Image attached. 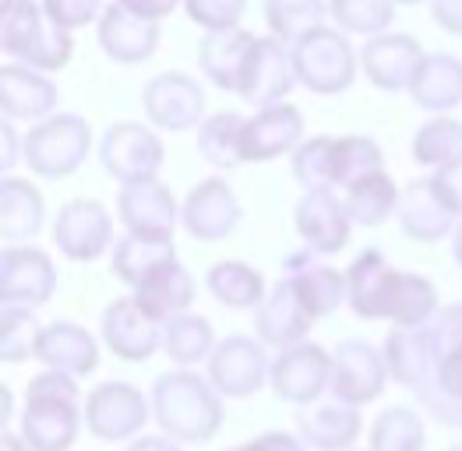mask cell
Instances as JSON below:
<instances>
[{
  "label": "cell",
  "mask_w": 462,
  "mask_h": 451,
  "mask_svg": "<svg viewBox=\"0 0 462 451\" xmlns=\"http://www.w3.org/2000/svg\"><path fill=\"white\" fill-rule=\"evenodd\" d=\"M417 399H420V406H424L438 423H445V427H452V430H462V399L459 395H448L445 388L430 384V388H424V391H417Z\"/></svg>",
  "instance_id": "obj_49"
},
{
  "label": "cell",
  "mask_w": 462,
  "mask_h": 451,
  "mask_svg": "<svg viewBox=\"0 0 462 451\" xmlns=\"http://www.w3.org/2000/svg\"><path fill=\"white\" fill-rule=\"evenodd\" d=\"M240 134H244V116L233 110L212 113L198 124V152L208 166L216 170H236L244 162L240 155Z\"/></svg>",
  "instance_id": "obj_38"
},
{
  "label": "cell",
  "mask_w": 462,
  "mask_h": 451,
  "mask_svg": "<svg viewBox=\"0 0 462 451\" xmlns=\"http://www.w3.org/2000/svg\"><path fill=\"white\" fill-rule=\"evenodd\" d=\"M254 42H258V36L247 32V29L205 32L201 46H198V68H201V75L208 78L216 88H223V92H236Z\"/></svg>",
  "instance_id": "obj_29"
},
{
  "label": "cell",
  "mask_w": 462,
  "mask_h": 451,
  "mask_svg": "<svg viewBox=\"0 0 462 451\" xmlns=\"http://www.w3.org/2000/svg\"><path fill=\"white\" fill-rule=\"evenodd\" d=\"M395 216H399L402 233H406L410 240H417V244H438L441 236L456 233V223H459V219L448 212V205L441 201V194L434 190L430 177L410 180L406 190H399V208H395Z\"/></svg>",
  "instance_id": "obj_27"
},
{
  "label": "cell",
  "mask_w": 462,
  "mask_h": 451,
  "mask_svg": "<svg viewBox=\"0 0 462 451\" xmlns=\"http://www.w3.org/2000/svg\"><path fill=\"white\" fill-rule=\"evenodd\" d=\"M349 451H356V448H349Z\"/></svg>",
  "instance_id": "obj_63"
},
{
  "label": "cell",
  "mask_w": 462,
  "mask_h": 451,
  "mask_svg": "<svg viewBox=\"0 0 462 451\" xmlns=\"http://www.w3.org/2000/svg\"><path fill=\"white\" fill-rule=\"evenodd\" d=\"M184 11L205 32H226V29H240L247 0H184Z\"/></svg>",
  "instance_id": "obj_47"
},
{
  "label": "cell",
  "mask_w": 462,
  "mask_h": 451,
  "mask_svg": "<svg viewBox=\"0 0 462 451\" xmlns=\"http://www.w3.org/2000/svg\"><path fill=\"white\" fill-rule=\"evenodd\" d=\"M173 240H152V236H134L127 233L124 240H116L114 247V275L124 286H138L142 279H149L155 268H162L166 262H173Z\"/></svg>",
  "instance_id": "obj_36"
},
{
  "label": "cell",
  "mask_w": 462,
  "mask_h": 451,
  "mask_svg": "<svg viewBox=\"0 0 462 451\" xmlns=\"http://www.w3.org/2000/svg\"><path fill=\"white\" fill-rule=\"evenodd\" d=\"M314 325L300 297L293 293L290 279H279L269 290V297L254 310V332L262 345H275V349H290L297 342H308V332Z\"/></svg>",
  "instance_id": "obj_25"
},
{
  "label": "cell",
  "mask_w": 462,
  "mask_h": 451,
  "mask_svg": "<svg viewBox=\"0 0 462 451\" xmlns=\"http://www.w3.org/2000/svg\"><path fill=\"white\" fill-rule=\"evenodd\" d=\"M297 85H300V81H297V68H293V50H290L286 42H279L275 36H269L254 42L236 96H240L247 106L265 110V106L286 103V96H290Z\"/></svg>",
  "instance_id": "obj_10"
},
{
  "label": "cell",
  "mask_w": 462,
  "mask_h": 451,
  "mask_svg": "<svg viewBox=\"0 0 462 451\" xmlns=\"http://www.w3.org/2000/svg\"><path fill=\"white\" fill-rule=\"evenodd\" d=\"M300 142H304V113L293 103H279L244 120L240 155L244 162H272L279 155H293Z\"/></svg>",
  "instance_id": "obj_20"
},
{
  "label": "cell",
  "mask_w": 462,
  "mask_h": 451,
  "mask_svg": "<svg viewBox=\"0 0 462 451\" xmlns=\"http://www.w3.org/2000/svg\"><path fill=\"white\" fill-rule=\"evenodd\" d=\"M262 11H265L269 36H275L286 46H293V42H300L314 29L325 25L328 0H265Z\"/></svg>",
  "instance_id": "obj_39"
},
{
  "label": "cell",
  "mask_w": 462,
  "mask_h": 451,
  "mask_svg": "<svg viewBox=\"0 0 462 451\" xmlns=\"http://www.w3.org/2000/svg\"><path fill=\"white\" fill-rule=\"evenodd\" d=\"M0 451H32L25 445V437H14V434H4L0 437Z\"/></svg>",
  "instance_id": "obj_58"
},
{
  "label": "cell",
  "mask_w": 462,
  "mask_h": 451,
  "mask_svg": "<svg viewBox=\"0 0 462 451\" xmlns=\"http://www.w3.org/2000/svg\"><path fill=\"white\" fill-rule=\"evenodd\" d=\"M226 451H247V445H240V448H226Z\"/></svg>",
  "instance_id": "obj_62"
},
{
  "label": "cell",
  "mask_w": 462,
  "mask_h": 451,
  "mask_svg": "<svg viewBox=\"0 0 462 451\" xmlns=\"http://www.w3.org/2000/svg\"><path fill=\"white\" fill-rule=\"evenodd\" d=\"M208 293L230 310H258L269 297L265 279L247 262H216L205 275Z\"/></svg>",
  "instance_id": "obj_34"
},
{
  "label": "cell",
  "mask_w": 462,
  "mask_h": 451,
  "mask_svg": "<svg viewBox=\"0 0 462 451\" xmlns=\"http://www.w3.org/2000/svg\"><path fill=\"white\" fill-rule=\"evenodd\" d=\"M29 170L46 177V180H60L81 170V162L92 152V127L85 116L78 113H53L46 120H39L36 127L25 134L22 142Z\"/></svg>",
  "instance_id": "obj_4"
},
{
  "label": "cell",
  "mask_w": 462,
  "mask_h": 451,
  "mask_svg": "<svg viewBox=\"0 0 462 451\" xmlns=\"http://www.w3.org/2000/svg\"><path fill=\"white\" fill-rule=\"evenodd\" d=\"M116 212L127 233L134 236H152V240H173L180 226V205L173 190L159 180H142L127 184L116 194Z\"/></svg>",
  "instance_id": "obj_17"
},
{
  "label": "cell",
  "mask_w": 462,
  "mask_h": 451,
  "mask_svg": "<svg viewBox=\"0 0 462 451\" xmlns=\"http://www.w3.org/2000/svg\"><path fill=\"white\" fill-rule=\"evenodd\" d=\"M81 430L78 416V377L60 371H42L29 381L22 437L32 451H71Z\"/></svg>",
  "instance_id": "obj_3"
},
{
  "label": "cell",
  "mask_w": 462,
  "mask_h": 451,
  "mask_svg": "<svg viewBox=\"0 0 462 451\" xmlns=\"http://www.w3.org/2000/svg\"><path fill=\"white\" fill-rule=\"evenodd\" d=\"M328 14L346 36H382L395 18L392 0H328Z\"/></svg>",
  "instance_id": "obj_45"
},
{
  "label": "cell",
  "mask_w": 462,
  "mask_h": 451,
  "mask_svg": "<svg viewBox=\"0 0 462 451\" xmlns=\"http://www.w3.org/2000/svg\"><path fill=\"white\" fill-rule=\"evenodd\" d=\"M343 275H346V303L356 318H367V321L388 318V300H392L399 268H392L378 247H367L364 254H356Z\"/></svg>",
  "instance_id": "obj_24"
},
{
  "label": "cell",
  "mask_w": 462,
  "mask_h": 451,
  "mask_svg": "<svg viewBox=\"0 0 462 451\" xmlns=\"http://www.w3.org/2000/svg\"><path fill=\"white\" fill-rule=\"evenodd\" d=\"M410 99L420 110L441 113L462 106V60L452 53H427L420 71L410 85Z\"/></svg>",
  "instance_id": "obj_32"
},
{
  "label": "cell",
  "mask_w": 462,
  "mask_h": 451,
  "mask_svg": "<svg viewBox=\"0 0 462 451\" xmlns=\"http://www.w3.org/2000/svg\"><path fill=\"white\" fill-rule=\"evenodd\" d=\"M388 384L385 353L364 338H343L332 349V395L346 406L374 402Z\"/></svg>",
  "instance_id": "obj_9"
},
{
  "label": "cell",
  "mask_w": 462,
  "mask_h": 451,
  "mask_svg": "<svg viewBox=\"0 0 462 451\" xmlns=\"http://www.w3.org/2000/svg\"><path fill=\"white\" fill-rule=\"evenodd\" d=\"M240 216H244L240 201L223 177H208V180L194 184L180 205V226L194 240H205V244L233 236V229L240 226Z\"/></svg>",
  "instance_id": "obj_19"
},
{
  "label": "cell",
  "mask_w": 462,
  "mask_h": 451,
  "mask_svg": "<svg viewBox=\"0 0 462 451\" xmlns=\"http://www.w3.org/2000/svg\"><path fill=\"white\" fill-rule=\"evenodd\" d=\"M57 85L50 75L32 71L25 64H4L0 68V110L4 120H46L57 110Z\"/></svg>",
  "instance_id": "obj_26"
},
{
  "label": "cell",
  "mask_w": 462,
  "mask_h": 451,
  "mask_svg": "<svg viewBox=\"0 0 462 451\" xmlns=\"http://www.w3.org/2000/svg\"><path fill=\"white\" fill-rule=\"evenodd\" d=\"M99 336L114 356L127 364H145L162 349V321L145 314V307L134 297H120L103 310Z\"/></svg>",
  "instance_id": "obj_14"
},
{
  "label": "cell",
  "mask_w": 462,
  "mask_h": 451,
  "mask_svg": "<svg viewBox=\"0 0 462 451\" xmlns=\"http://www.w3.org/2000/svg\"><path fill=\"white\" fill-rule=\"evenodd\" d=\"M57 290V268L39 247L11 244L0 254V300L18 307H42Z\"/></svg>",
  "instance_id": "obj_18"
},
{
  "label": "cell",
  "mask_w": 462,
  "mask_h": 451,
  "mask_svg": "<svg viewBox=\"0 0 462 451\" xmlns=\"http://www.w3.org/2000/svg\"><path fill=\"white\" fill-rule=\"evenodd\" d=\"M282 279H290L293 293L300 297L304 310L310 318H328L346 303V275L328 268L325 262H318V254L310 247L293 251L282 262Z\"/></svg>",
  "instance_id": "obj_21"
},
{
  "label": "cell",
  "mask_w": 462,
  "mask_h": 451,
  "mask_svg": "<svg viewBox=\"0 0 462 451\" xmlns=\"http://www.w3.org/2000/svg\"><path fill=\"white\" fill-rule=\"evenodd\" d=\"M96 36H99V50L116 64H145L159 50L162 32H159V22H149L114 0L103 7Z\"/></svg>",
  "instance_id": "obj_22"
},
{
  "label": "cell",
  "mask_w": 462,
  "mask_h": 451,
  "mask_svg": "<svg viewBox=\"0 0 462 451\" xmlns=\"http://www.w3.org/2000/svg\"><path fill=\"white\" fill-rule=\"evenodd\" d=\"M438 290L430 286V279L417 272H399L392 300H388V321L392 325H406V328H420L430 325L438 314Z\"/></svg>",
  "instance_id": "obj_40"
},
{
  "label": "cell",
  "mask_w": 462,
  "mask_h": 451,
  "mask_svg": "<svg viewBox=\"0 0 462 451\" xmlns=\"http://www.w3.org/2000/svg\"><path fill=\"white\" fill-rule=\"evenodd\" d=\"M142 106L155 131H191L205 120V92L184 71H162L142 88Z\"/></svg>",
  "instance_id": "obj_11"
},
{
  "label": "cell",
  "mask_w": 462,
  "mask_h": 451,
  "mask_svg": "<svg viewBox=\"0 0 462 451\" xmlns=\"http://www.w3.org/2000/svg\"><path fill=\"white\" fill-rule=\"evenodd\" d=\"M162 155L166 152L159 134L134 120H120L114 127H106V134L99 138V162L114 180H120V188L159 180Z\"/></svg>",
  "instance_id": "obj_6"
},
{
  "label": "cell",
  "mask_w": 462,
  "mask_h": 451,
  "mask_svg": "<svg viewBox=\"0 0 462 451\" xmlns=\"http://www.w3.org/2000/svg\"><path fill=\"white\" fill-rule=\"evenodd\" d=\"M382 353H385L388 377L399 381L402 388H413V391H424L438 381V367L445 356L430 325H420V328L392 325Z\"/></svg>",
  "instance_id": "obj_13"
},
{
  "label": "cell",
  "mask_w": 462,
  "mask_h": 451,
  "mask_svg": "<svg viewBox=\"0 0 462 451\" xmlns=\"http://www.w3.org/2000/svg\"><path fill=\"white\" fill-rule=\"evenodd\" d=\"M336 138H308L293 152V180L304 190H336V166H332Z\"/></svg>",
  "instance_id": "obj_46"
},
{
  "label": "cell",
  "mask_w": 462,
  "mask_h": 451,
  "mask_svg": "<svg viewBox=\"0 0 462 451\" xmlns=\"http://www.w3.org/2000/svg\"><path fill=\"white\" fill-rule=\"evenodd\" d=\"M459 155H462V120L448 116V113L430 116L424 127L413 134V159L420 166L441 170V166H448Z\"/></svg>",
  "instance_id": "obj_43"
},
{
  "label": "cell",
  "mask_w": 462,
  "mask_h": 451,
  "mask_svg": "<svg viewBox=\"0 0 462 451\" xmlns=\"http://www.w3.org/2000/svg\"><path fill=\"white\" fill-rule=\"evenodd\" d=\"M39 336H42V325L32 314V307L4 303V310H0V360L4 364L36 360Z\"/></svg>",
  "instance_id": "obj_42"
},
{
  "label": "cell",
  "mask_w": 462,
  "mask_h": 451,
  "mask_svg": "<svg viewBox=\"0 0 462 451\" xmlns=\"http://www.w3.org/2000/svg\"><path fill=\"white\" fill-rule=\"evenodd\" d=\"M36 360L46 371L85 377L99 367V342L92 338L88 328H81L75 321H53L39 336Z\"/></svg>",
  "instance_id": "obj_28"
},
{
  "label": "cell",
  "mask_w": 462,
  "mask_h": 451,
  "mask_svg": "<svg viewBox=\"0 0 462 451\" xmlns=\"http://www.w3.org/2000/svg\"><path fill=\"white\" fill-rule=\"evenodd\" d=\"M18 149H25V145H18V138H14V131H11V120H4V173L14 166Z\"/></svg>",
  "instance_id": "obj_57"
},
{
  "label": "cell",
  "mask_w": 462,
  "mask_h": 451,
  "mask_svg": "<svg viewBox=\"0 0 462 451\" xmlns=\"http://www.w3.org/2000/svg\"><path fill=\"white\" fill-rule=\"evenodd\" d=\"M247 451H308V445L300 441V434L269 430V434H258L254 441H247Z\"/></svg>",
  "instance_id": "obj_53"
},
{
  "label": "cell",
  "mask_w": 462,
  "mask_h": 451,
  "mask_svg": "<svg viewBox=\"0 0 462 451\" xmlns=\"http://www.w3.org/2000/svg\"><path fill=\"white\" fill-rule=\"evenodd\" d=\"M448 451H462V441H456V445H452Z\"/></svg>",
  "instance_id": "obj_61"
},
{
  "label": "cell",
  "mask_w": 462,
  "mask_h": 451,
  "mask_svg": "<svg viewBox=\"0 0 462 451\" xmlns=\"http://www.w3.org/2000/svg\"><path fill=\"white\" fill-rule=\"evenodd\" d=\"M430 328H434V336H438V342H441L445 353L456 349V345H462V303L441 307V310L434 314Z\"/></svg>",
  "instance_id": "obj_51"
},
{
  "label": "cell",
  "mask_w": 462,
  "mask_h": 451,
  "mask_svg": "<svg viewBox=\"0 0 462 451\" xmlns=\"http://www.w3.org/2000/svg\"><path fill=\"white\" fill-rule=\"evenodd\" d=\"M212 349H216V332H212V321L201 314L184 310L162 325V353L177 367H194V364L208 360Z\"/></svg>",
  "instance_id": "obj_35"
},
{
  "label": "cell",
  "mask_w": 462,
  "mask_h": 451,
  "mask_svg": "<svg viewBox=\"0 0 462 451\" xmlns=\"http://www.w3.org/2000/svg\"><path fill=\"white\" fill-rule=\"evenodd\" d=\"M392 4H395V7H399V4H406V7H413V4H424V0H392Z\"/></svg>",
  "instance_id": "obj_60"
},
{
  "label": "cell",
  "mask_w": 462,
  "mask_h": 451,
  "mask_svg": "<svg viewBox=\"0 0 462 451\" xmlns=\"http://www.w3.org/2000/svg\"><path fill=\"white\" fill-rule=\"evenodd\" d=\"M332 166H336V188L346 190L364 177L385 173V152L374 138L346 134V138H336L332 145Z\"/></svg>",
  "instance_id": "obj_41"
},
{
  "label": "cell",
  "mask_w": 462,
  "mask_h": 451,
  "mask_svg": "<svg viewBox=\"0 0 462 451\" xmlns=\"http://www.w3.org/2000/svg\"><path fill=\"white\" fill-rule=\"evenodd\" d=\"M269 384L282 402L308 410L325 395V388H332V353H325L318 342L279 349V356L272 360Z\"/></svg>",
  "instance_id": "obj_7"
},
{
  "label": "cell",
  "mask_w": 462,
  "mask_h": 451,
  "mask_svg": "<svg viewBox=\"0 0 462 451\" xmlns=\"http://www.w3.org/2000/svg\"><path fill=\"white\" fill-rule=\"evenodd\" d=\"M131 297L145 307V314H152L155 321L166 325L170 318L191 310L194 279H191V272L173 258V262H166L162 268H155L149 279H142V282L131 290Z\"/></svg>",
  "instance_id": "obj_31"
},
{
  "label": "cell",
  "mask_w": 462,
  "mask_h": 451,
  "mask_svg": "<svg viewBox=\"0 0 462 451\" xmlns=\"http://www.w3.org/2000/svg\"><path fill=\"white\" fill-rule=\"evenodd\" d=\"M343 208H346L349 226L374 229V226H382L388 216L399 208V188L388 180V173L364 177V180H356L353 188H346Z\"/></svg>",
  "instance_id": "obj_37"
},
{
  "label": "cell",
  "mask_w": 462,
  "mask_h": 451,
  "mask_svg": "<svg viewBox=\"0 0 462 451\" xmlns=\"http://www.w3.org/2000/svg\"><path fill=\"white\" fill-rule=\"evenodd\" d=\"M452 254H456V264L462 268V219L456 223V233H452Z\"/></svg>",
  "instance_id": "obj_59"
},
{
  "label": "cell",
  "mask_w": 462,
  "mask_h": 451,
  "mask_svg": "<svg viewBox=\"0 0 462 451\" xmlns=\"http://www.w3.org/2000/svg\"><path fill=\"white\" fill-rule=\"evenodd\" d=\"M293 50V68L297 81L314 92V96H339L353 85V78L360 71V57L353 53L346 32L339 29H314L310 36L290 46Z\"/></svg>",
  "instance_id": "obj_5"
},
{
  "label": "cell",
  "mask_w": 462,
  "mask_h": 451,
  "mask_svg": "<svg viewBox=\"0 0 462 451\" xmlns=\"http://www.w3.org/2000/svg\"><path fill=\"white\" fill-rule=\"evenodd\" d=\"M360 413L346 402L310 406L297 416V434L314 451H349L360 437Z\"/></svg>",
  "instance_id": "obj_30"
},
{
  "label": "cell",
  "mask_w": 462,
  "mask_h": 451,
  "mask_svg": "<svg viewBox=\"0 0 462 451\" xmlns=\"http://www.w3.org/2000/svg\"><path fill=\"white\" fill-rule=\"evenodd\" d=\"M39 4H42L46 18L68 32H78V29L99 22V14H103V0H39Z\"/></svg>",
  "instance_id": "obj_48"
},
{
  "label": "cell",
  "mask_w": 462,
  "mask_h": 451,
  "mask_svg": "<svg viewBox=\"0 0 462 451\" xmlns=\"http://www.w3.org/2000/svg\"><path fill=\"white\" fill-rule=\"evenodd\" d=\"M424 419L406 406H388L371 427V448L367 451H424Z\"/></svg>",
  "instance_id": "obj_44"
},
{
  "label": "cell",
  "mask_w": 462,
  "mask_h": 451,
  "mask_svg": "<svg viewBox=\"0 0 462 451\" xmlns=\"http://www.w3.org/2000/svg\"><path fill=\"white\" fill-rule=\"evenodd\" d=\"M293 226L314 254H339L349 244V219L336 190H304L293 208Z\"/></svg>",
  "instance_id": "obj_23"
},
{
  "label": "cell",
  "mask_w": 462,
  "mask_h": 451,
  "mask_svg": "<svg viewBox=\"0 0 462 451\" xmlns=\"http://www.w3.org/2000/svg\"><path fill=\"white\" fill-rule=\"evenodd\" d=\"M149 406L159 430L180 445H201L223 427V395L188 367L155 377Z\"/></svg>",
  "instance_id": "obj_1"
},
{
  "label": "cell",
  "mask_w": 462,
  "mask_h": 451,
  "mask_svg": "<svg viewBox=\"0 0 462 451\" xmlns=\"http://www.w3.org/2000/svg\"><path fill=\"white\" fill-rule=\"evenodd\" d=\"M110 240H114V219L92 198L68 201L53 219V244L71 262H96L99 254H106Z\"/></svg>",
  "instance_id": "obj_15"
},
{
  "label": "cell",
  "mask_w": 462,
  "mask_h": 451,
  "mask_svg": "<svg viewBox=\"0 0 462 451\" xmlns=\"http://www.w3.org/2000/svg\"><path fill=\"white\" fill-rule=\"evenodd\" d=\"M46 219V201L36 184L22 177H4L0 184V233L7 244H25L32 240Z\"/></svg>",
  "instance_id": "obj_33"
},
{
  "label": "cell",
  "mask_w": 462,
  "mask_h": 451,
  "mask_svg": "<svg viewBox=\"0 0 462 451\" xmlns=\"http://www.w3.org/2000/svg\"><path fill=\"white\" fill-rule=\"evenodd\" d=\"M430 184H434V190L441 194V201L448 205V212H452L456 219H462V155L459 159H452L448 166L434 170Z\"/></svg>",
  "instance_id": "obj_50"
},
{
  "label": "cell",
  "mask_w": 462,
  "mask_h": 451,
  "mask_svg": "<svg viewBox=\"0 0 462 451\" xmlns=\"http://www.w3.org/2000/svg\"><path fill=\"white\" fill-rule=\"evenodd\" d=\"M149 399L124 381H106L85 399V423L99 441H127L149 423Z\"/></svg>",
  "instance_id": "obj_12"
},
{
  "label": "cell",
  "mask_w": 462,
  "mask_h": 451,
  "mask_svg": "<svg viewBox=\"0 0 462 451\" xmlns=\"http://www.w3.org/2000/svg\"><path fill=\"white\" fill-rule=\"evenodd\" d=\"M434 384L445 388L448 395H459L462 399V345L448 349V353L441 356V367H438V381H434Z\"/></svg>",
  "instance_id": "obj_52"
},
{
  "label": "cell",
  "mask_w": 462,
  "mask_h": 451,
  "mask_svg": "<svg viewBox=\"0 0 462 451\" xmlns=\"http://www.w3.org/2000/svg\"><path fill=\"white\" fill-rule=\"evenodd\" d=\"M120 4L131 7L134 14L149 18V22H162V18H170L184 0H120Z\"/></svg>",
  "instance_id": "obj_55"
},
{
  "label": "cell",
  "mask_w": 462,
  "mask_h": 451,
  "mask_svg": "<svg viewBox=\"0 0 462 451\" xmlns=\"http://www.w3.org/2000/svg\"><path fill=\"white\" fill-rule=\"evenodd\" d=\"M0 50L32 71H60L75 57V39L68 29L53 25L36 0H4L0 4Z\"/></svg>",
  "instance_id": "obj_2"
},
{
  "label": "cell",
  "mask_w": 462,
  "mask_h": 451,
  "mask_svg": "<svg viewBox=\"0 0 462 451\" xmlns=\"http://www.w3.org/2000/svg\"><path fill=\"white\" fill-rule=\"evenodd\" d=\"M424 46L402 32L371 36L360 50V71L382 92H410L413 78L424 64Z\"/></svg>",
  "instance_id": "obj_16"
},
{
  "label": "cell",
  "mask_w": 462,
  "mask_h": 451,
  "mask_svg": "<svg viewBox=\"0 0 462 451\" xmlns=\"http://www.w3.org/2000/svg\"><path fill=\"white\" fill-rule=\"evenodd\" d=\"M269 356L258 338L226 336L208 356V381L223 399H251L269 384Z\"/></svg>",
  "instance_id": "obj_8"
},
{
  "label": "cell",
  "mask_w": 462,
  "mask_h": 451,
  "mask_svg": "<svg viewBox=\"0 0 462 451\" xmlns=\"http://www.w3.org/2000/svg\"><path fill=\"white\" fill-rule=\"evenodd\" d=\"M127 451H180V441H173V437H166V434H149V437L131 441Z\"/></svg>",
  "instance_id": "obj_56"
},
{
  "label": "cell",
  "mask_w": 462,
  "mask_h": 451,
  "mask_svg": "<svg viewBox=\"0 0 462 451\" xmlns=\"http://www.w3.org/2000/svg\"><path fill=\"white\" fill-rule=\"evenodd\" d=\"M430 18L448 36H462V0H430Z\"/></svg>",
  "instance_id": "obj_54"
}]
</instances>
